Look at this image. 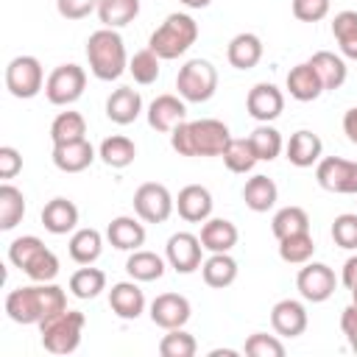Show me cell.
Listing matches in <instances>:
<instances>
[{
	"label": "cell",
	"mask_w": 357,
	"mask_h": 357,
	"mask_svg": "<svg viewBox=\"0 0 357 357\" xmlns=\"http://www.w3.org/2000/svg\"><path fill=\"white\" fill-rule=\"evenodd\" d=\"M67 310V293L64 287L53 282H33L28 287H17L6 296V312L14 324H42L50 315Z\"/></svg>",
	"instance_id": "1"
},
{
	"label": "cell",
	"mask_w": 357,
	"mask_h": 357,
	"mask_svg": "<svg viewBox=\"0 0 357 357\" xmlns=\"http://www.w3.org/2000/svg\"><path fill=\"white\" fill-rule=\"evenodd\" d=\"M229 139V126L215 117L184 120L170 131V145L178 156H220Z\"/></svg>",
	"instance_id": "2"
},
{
	"label": "cell",
	"mask_w": 357,
	"mask_h": 357,
	"mask_svg": "<svg viewBox=\"0 0 357 357\" xmlns=\"http://www.w3.org/2000/svg\"><path fill=\"white\" fill-rule=\"evenodd\" d=\"M86 61L98 81H117L128 70L126 42L117 28H98L86 39Z\"/></svg>",
	"instance_id": "3"
},
{
	"label": "cell",
	"mask_w": 357,
	"mask_h": 357,
	"mask_svg": "<svg viewBox=\"0 0 357 357\" xmlns=\"http://www.w3.org/2000/svg\"><path fill=\"white\" fill-rule=\"evenodd\" d=\"M8 262L20 268L31 282H53L59 276V257L36 234L17 237L8 245Z\"/></svg>",
	"instance_id": "4"
},
{
	"label": "cell",
	"mask_w": 357,
	"mask_h": 357,
	"mask_svg": "<svg viewBox=\"0 0 357 357\" xmlns=\"http://www.w3.org/2000/svg\"><path fill=\"white\" fill-rule=\"evenodd\" d=\"M198 39V22L190 17V14H181V11H173L165 17V22L151 33L148 39V47L162 59V61H170V59H178L184 56Z\"/></svg>",
	"instance_id": "5"
},
{
	"label": "cell",
	"mask_w": 357,
	"mask_h": 357,
	"mask_svg": "<svg viewBox=\"0 0 357 357\" xmlns=\"http://www.w3.org/2000/svg\"><path fill=\"white\" fill-rule=\"evenodd\" d=\"M86 326V315L81 310H61L39 324L42 346L50 354H73L81 346V335Z\"/></svg>",
	"instance_id": "6"
},
{
	"label": "cell",
	"mask_w": 357,
	"mask_h": 357,
	"mask_svg": "<svg viewBox=\"0 0 357 357\" xmlns=\"http://www.w3.org/2000/svg\"><path fill=\"white\" fill-rule=\"evenodd\" d=\"M176 89L187 103H206L218 89V70L206 59H190L178 67Z\"/></svg>",
	"instance_id": "7"
},
{
	"label": "cell",
	"mask_w": 357,
	"mask_h": 357,
	"mask_svg": "<svg viewBox=\"0 0 357 357\" xmlns=\"http://www.w3.org/2000/svg\"><path fill=\"white\" fill-rule=\"evenodd\" d=\"M45 81L47 78L36 56H14L6 67V89L20 100L36 98L45 89Z\"/></svg>",
	"instance_id": "8"
},
{
	"label": "cell",
	"mask_w": 357,
	"mask_h": 357,
	"mask_svg": "<svg viewBox=\"0 0 357 357\" xmlns=\"http://www.w3.org/2000/svg\"><path fill=\"white\" fill-rule=\"evenodd\" d=\"M134 212L142 223H165L173 209H176V198L170 195V190L159 181H145L134 190Z\"/></svg>",
	"instance_id": "9"
},
{
	"label": "cell",
	"mask_w": 357,
	"mask_h": 357,
	"mask_svg": "<svg viewBox=\"0 0 357 357\" xmlns=\"http://www.w3.org/2000/svg\"><path fill=\"white\" fill-rule=\"evenodd\" d=\"M86 89V73L84 67L78 64H59L47 81H45V98L53 103V106H70L75 103Z\"/></svg>",
	"instance_id": "10"
},
{
	"label": "cell",
	"mask_w": 357,
	"mask_h": 357,
	"mask_svg": "<svg viewBox=\"0 0 357 357\" xmlns=\"http://www.w3.org/2000/svg\"><path fill=\"white\" fill-rule=\"evenodd\" d=\"M315 181L335 195H357V162L343 156H321L315 165Z\"/></svg>",
	"instance_id": "11"
},
{
	"label": "cell",
	"mask_w": 357,
	"mask_h": 357,
	"mask_svg": "<svg viewBox=\"0 0 357 357\" xmlns=\"http://www.w3.org/2000/svg\"><path fill=\"white\" fill-rule=\"evenodd\" d=\"M296 287H298V296L304 301H312V304H321L326 298L335 296V287H337V276L335 271L326 265V262H304V268L298 271L296 276Z\"/></svg>",
	"instance_id": "12"
},
{
	"label": "cell",
	"mask_w": 357,
	"mask_h": 357,
	"mask_svg": "<svg viewBox=\"0 0 357 357\" xmlns=\"http://www.w3.org/2000/svg\"><path fill=\"white\" fill-rule=\"evenodd\" d=\"M201 254H204V245H201V237L192 234V231H176L167 237V245H165V259L167 265L176 271V273H195L201 268Z\"/></svg>",
	"instance_id": "13"
},
{
	"label": "cell",
	"mask_w": 357,
	"mask_h": 357,
	"mask_svg": "<svg viewBox=\"0 0 357 357\" xmlns=\"http://www.w3.org/2000/svg\"><path fill=\"white\" fill-rule=\"evenodd\" d=\"M245 109L257 123H273L284 112V92L276 84L259 81L245 95Z\"/></svg>",
	"instance_id": "14"
},
{
	"label": "cell",
	"mask_w": 357,
	"mask_h": 357,
	"mask_svg": "<svg viewBox=\"0 0 357 357\" xmlns=\"http://www.w3.org/2000/svg\"><path fill=\"white\" fill-rule=\"evenodd\" d=\"M148 315H151V321H153L159 329L167 332V329L184 326V324L190 321V315H192V307H190L187 296H181V293H159V296L151 301Z\"/></svg>",
	"instance_id": "15"
},
{
	"label": "cell",
	"mask_w": 357,
	"mask_h": 357,
	"mask_svg": "<svg viewBox=\"0 0 357 357\" xmlns=\"http://www.w3.org/2000/svg\"><path fill=\"white\" fill-rule=\"evenodd\" d=\"M187 120V100L181 95H156L148 106V126L159 134H170L178 123Z\"/></svg>",
	"instance_id": "16"
},
{
	"label": "cell",
	"mask_w": 357,
	"mask_h": 357,
	"mask_svg": "<svg viewBox=\"0 0 357 357\" xmlns=\"http://www.w3.org/2000/svg\"><path fill=\"white\" fill-rule=\"evenodd\" d=\"M307 324H310L307 307L296 298H282L271 310V326L279 337H298V335H304Z\"/></svg>",
	"instance_id": "17"
},
{
	"label": "cell",
	"mask_w": 357,
	"mask_h": 357,
	"mask_svg": "<svg viewBox=\"0 0 357 357\" xmlns=\"http://www.w3.org/2000/svg\"><path fill=\"white\" fill-rule=\"evenodd\" d=\"M109 307L117 318L123 321H137L142 312H145V293L142 287L134 282V279H126V282H117L112 284L109 290Z\"/></svg>",
	"instance_id": "18"
},
{
	"label": "cell",
	"mask_w": 357,
	"mask_h": 357,
	"mask_svg": "<svg viewBox=\"0 0 357 357\" xmlns=\"http://www.w3.org/2000/svg\"><path fill=\"white\" fill-rule=\"evenodd\" d=\"M284 153H287V162L293 167H312L321 162V153H324V142L315 131L310 128H298L290 134L287 145H284Z\"/></svg>",
	"instance_id": "19"
},
{
	"label": "cell",
	"mask_w": 357,
	"mask_h": 357,
	"mask_svg": "<svg viewBox=\"0 0 357 357\" xmlns=\"http://www.w3.org/2000/svg\"><path fill=\"white\" fill-rule=\"evenodd\" d=\"M212 192L204 184H187L178 190L176 198V209L187 223H204L206 218H212Z\"/></svg>",
	"instance_id": "20"
},
{
	"label": "cell",
	"mask_w": 357,
	"mask_h": 357,
	"mask_svg": "<svg viewBox=\"0 0 357 357\" xmlns=\"http://www.w3.org/2000/svg\"><path fill=\"white\" fill-rule=\"evenodd\" d=\"M201 245H204V251H209V254H223V251H231L234 245H237V240H240V231H237V226L231 223V220H226V218H206L204 223H201Z\"/></svg>",
	"instance_id": "21"
},
{
	"label": "cell",
	"mask_w": 357,
	"mask_h": 357,
	"mask_svg": "<svg viewBox=\"0 0 357 357\" xmlns=\"http://www.w3.org/2000/svg\"><path fill=\"white\" fill-rule=\"evenodd\" d=\"M92 162H95V148H92V142L86 137L84 139H75V142L53 145V165L61 173H81Z\"/></svg>",
	"instance_id": "22"
},
{
	"label": "cell",
	"mask_w": 357,
	"mask_h": 357,
	"mask_svg": "<svg viewBox=\"0 0 357 357\" xmlns=\"http://www.w3.org/2000/svg\"><path fill=\"white\" fill-rule=\"evenodd\" d=\"M284 86H287L290 98L298 100V103H310V100L321 98V92H324V84H321V78H318V73L312 70L310 61H301V64L290 67V73L284 78Z\"/></svg>",
	"instance_id": "23"
},
{
	"label": "cell",
	"mask_w": 357,
	"mask_h": 357,
	"mask_svg": "<svg viewBox=\"0 0 357 357\" xmlns=\"http://www.w3.org/2000/svg\"><path fill=\"white\" fill-rule=\"evenodd\" d=\"M142 114V98L134 86H117L106 98V117L117 126H131Z\"/></svg>",
	"instance_id": "24"
},
{
	"label": "cell",
	"mask_w": 357,
	"mask_h": 357,
	"mask_svg": "<svg viewBox=\"0 0 357 357\" xmlns=\"http://www.w3.org/2000/svg\"><path fill=\"white\" fill-rule=\"evenodd\" d=\"M42 226L50 234H70L78 226V206L70 198H50L42 206Z\"/></svg>",
	"instance_id": "25"
},
{
	"label": "cell",
	"mask_w": 357,
	"mask_h": 357,
	"mask_svg": "<svg viewBox=\"0 0 357 357\" xmlns=\"http://www.w3.org/2000/svg\"><path fill=\"white\" fill-rule=\"evenodd\" d=\"M106 240L117 248V251H137L145 245V226L137 218L128 215H117L109 220L106 226Z\"/></svg>",
	"instance_id": "26"
},
{
	"label": "cell",
	"mask_w": 357,
	"mask_h": 357,
	"mask_svg": "<svg viewBox=\"0 0 357 357\" xmlns=\"http://www.w3.org/2000/svg\"><path fill=\"white\" fill-rule=\"evenodd\" d=\"M265 47H262V39L251 31H243L237 36H231L229 47H226V59L234 70H254L262 59Z\"/></svg>",
	"instance_id": "27"
},
{
	"label": "cell",
	"mask_w": 357,
	"mask_h": 357,
	"mask_svg": "<svg viewBox=\"0 0 357 357\" xmlns=\"http://www.w3.org/2000/svg\"><path fill=\"white\" fill-rule=\"evenodd\" d=\"M312 64V70L318 73L324 89H340L346 84V75H349V67L343 61V56L332 53V50H318L307 59Z\"/></svg>",
	"instance_id": "28"
},
{
	"label": "cell",
	"mask_w": 357,
	"mask_h": 357,
	"mask_svg": "<svg viewBox=\"0 0 357 357\" xmlns=\"http://www.w3.org/2000/svg\"><path fill=\"white\" fill-rule=\"evenodd\" d=\"M201 276H204V282H206L209 287L223 290V287L234 284V279H237V259H234L229 251H223V254H209V257L201 262Z\"/></svg>",
	"instance_id": "29"
},
{
	"label": "cell",
	"mask_w": 357,
	"mask_h": 357,
	"mask_svg": "<svg viewBox=\"0 0 357 357\" xmlns=\"http://www.w3.org/2000/svg\"><path fill=\"white\" fill-rule=\"evenodd\" d=\"M276 198H279V187L273 184V178H268L262 173L251 176L243 187V201L251 212H268L276 204Z\"/></svg>",
	"instance_id": "30"
},
{
	"label": "cell",
	"mask_w": 357,
	"mask_h": 357,
	"mask_svg": "<svg viewBox=\"0 0 357 357\" xmlns=\"http://www.w3.org/2000/svg\"><path fill=\"white\" fill-rule=\"evenodd\" d=\"M70 259L78 265H92L103 251V234L98 229H75L67 243Z\"/></svg>",
	"instance_id": "31"
},
{
	"label": "cell",
	"mask_w": 357,
	"mask_h": 357,
	"mask_svg": "<svg viewBox=\"0 0 357 357\" xmlns=\"http://www.w3.org/2000/svg\"><path fill=\"white\" fill-rule=\"evenodd\" d=\"M98 156L103 159L106 167L123 170V167H128V165L137 159V145H134V139H128V137H123V134H112V137H106V139L100 142Z\"/></svg>",
	"instance_id": "32"
},
{
	"label": "cell",
	"mask_w": 357,
	"mask_h": 357,
	"mask_svg": "<svg viewBox=\"0 0 357 357\" xmlns=\"http://www.w3.org/2000/svg\"><path fill=\"white\" fill-rule=\"evenodd\" d=\"M126 273H128V279H134V282H156V279L165 276V259H162L159 254H153V251L137 248V251H131V257L126 259Z\"/></svg>",
	"instance_id": "33"
},
{
	"label": "cell",
	"mask_w": 357,
	"mask_h": 357,
	"mask_svg": "<svg viewBox=\"0 0 357 357\" xmlns=\"http://www.w3.org/2000/svg\"><path fill=\"white\" fill-rule=\"evenodd\" d=\"M332 36L343 53V59L357 61V11L346 8L332 17Z\"/></svg>",
	"instance_id": "34"
},
{
	"label": "cell",
	"mask_w": 357,
	"mask_h": 357,
	"mask_svg": "<svg viewBox=\"0 0 357 357\" xmlns=\"http://www.w3.org/2000/svg\"><path fill=\"white\" fill-rule=\"evenodd\" d=\"M220 159H223V165H226L231 173H240V176H243V173H251L254 165L259 162V159H257V151H254V145H251L248 137H231L229 145L223 148Z\"/></svg>",
	"instance_id": "35"
},
{
	"label": "cell",
	"mask_w": 357,
	"mask_h": 357,
	"mask_svg": "<svg viewBox=\"0 0 357 357\" xmlns=\"http://www.w3.org/2000/svg\"><path fill=\"white\" fill-rule=\"evenodd\" d=\"M25 218V195L22 190H17L14 184L3 181L0 184V229L11 231L17 223H22Z\"/></svg>",
	"instance_id": "36"
},
{
	"label": "cell",
	"mask_w": 357,
	"mask_h": 357,
	"mask_svg": "<svg viewBox=\"0 0 357 357\" xmlns=\"http://www.w3.org/2000/svg\"><path fill=\"white\" fill-rule=\"evenodd\" d=\"M139 14V0H100L98 20L103 28H126Z\"/></svg>",
	"instance_id": "37"
},
{
	"label": "cell",
	"mask_w": 357,
	"mask_h": 357,
	"mask_svg": "<svg viewBox=\"0 0 357 357\" xmlns=\"http://www.w3.org/2000/svg\"><path fill=\"white\" fill-rule=\"evenodd\" d=\"M106 290V273L100 268H92V265H84L78 268L73 276H70V293L75 298H98L100 293Z\"/></svg>",
	"instance_id": "38"
},
{
	"label": "cell",
	"mask_w": 357,
	"mask_h": 357,
	"mask_svg": "<svg viewBox=\"0 0 357 357\" xmlns=\"http://www.w3.org/2000/svg\"><path fill=\"white\" fill-rule=\"evenodd\" d=\"M86 137V120L81 112H59L56 120L50 123V139L53 145L61 142H75Z\"/></svg>",
	"instance_id": "39"
},
{
	"label": "cell",
	"mask_w": 357,
	"mask_h": 357,
	"mask_svg": "<svg viewBox=\"0 0 357 357\" xmlns=\"http://www.w3.org/2000/svg\"><path fill=\"white\" fill-rule=\"evenodd\" d=\"M248 139H251V145H254L259 162H273V159L284 151V139H282V134H279L271 123H259V126L248 134Z\"/></svg>",
	"instance_id": "40"
},
{
	"label": "cell",
	"mask_w": 357,
	"mask_h": 357,
	"mask_svg": "<svg viewBox=\"0 0 357 357\" xmlns=\"http://www.w3.org/2000/svg\"><path fill=\"white\" fill-rule=\"evenodd\" d=\"M271 231L276 240L282 237H290V234H298V231H310V215L307 209L301 206H282L273 220H271Z\"/></svg>",
	"instance_id": "41"
},
{
	"label": "cell",
	"mask_w": 357,
	"mask_h": 357,
	"mask_svg": "<svg viewBox=\"0 0 357 357\" xmlns=\"http://www.w3.org/2000/svg\"><path fill=\"white\" fill-rule=\"evenodd\" d=\"M312 254H315V240L310 231H298L279 240V257L287 265H304L312 259Z\"/></svg>",
	"instance_id": "42"
},
{
	"label": "cell",
	"mask_w": 357,
	"mask_h": 357,
	"mask_svg": "<svg viewBox=\"0 0 357 357\" xmlns=\"http://www.w3.org/2000/svg\"><path fill=\"white\" fill-rule=\"evenodd\" d=\"M159 64H162V59H159L151 47H142V50H137V53L128 59V73H131V78H134L137 84L148 86V84H156V78H159Z\"/></svg>",
	"instance_id": "43"
},
{
	"label": "cell",
	"mask_w": 357,
	"mask_h": 357,
	"mask_svg": "<svg viewBox=\"0 0 357 357\" xmlns=\"http://www.w3.org/2000/svg\"><path fill=\"white\" fill-rule=\"evenodd\" d=\"M195 351H198V343L184 326L167 329V335H162V340H159V354L162 357H192Z\"/></svg>",
	"instance_id": "44"
},
{
	"label": "cell",
	"mask_w": 357,
	"mask_h": 357,
	"mask_svg": "<svg viewBox=\"0 0 357 357\" xmlns=\"http://www.w3.org/2000/svg\"><path fill=\"white\" fill-rule=\"evenodd\" d=\"M243 351L248 357H282L284 354V343L276 335H265V332H254L248 335Z\"/></svg>",
	"instance_id": "45"
},
{
	"label": "cell",
	"mask_w": 357,
	"mask_h": 357,
	"mask_svg": "<svg viewBox=\"0 0 357 357\" xmlns=\"http://www.w3.org/2000/svg\"><path fill=\"white\" fill-rule=\"evenodd\" d=\"M332 240L346 251H357V215L343 212L332 220Z\"/></svg>",
	"instance_id": "46"
},
{
	"label": "cell",
	"mask_w": 357,
	"mask_h": 357,
	"mask_svg": "<svg viewBox=\"0 0 357 357\" xmlns=\"http://www.w3.org/2000/svg\"><path fill=\"white\" fill-rule=\"evenodd\" d=\"M293 17L298 22H321L329 8H332V0H293Z\"/></svg>",
	"instance_id": "47"
},
{
	"label": "cell",
	"mask_w": 357,
	"mask_h": 357,
	"mask_svg": "<svg viewBox=\"0 0 357 357\" xmlns=\"http://www.w3.org/2000/svg\"><path fill=\"white\" fill-rule=\"evenodd\" d=\"M98 6H100V0H56L59 14L64 20H73V22L89 17L92 11H98Z\"/></svg>",
	"instance_id": "48"
},
{
	"label": "cell",
	"mask_w": 357,
	"mask_h": 357,
	"mask_svg": "<svg viewBox=\"0 0 357 357\" xmlns=\"http://www.w3.org/2000/svg\"><path fill=\"white\" fill-rule=\"evenodd\" d=\"M20 170H22V156H20V151L11 148V145H3V148H0V178L8 181V178H14Z\"/></svg>",
	"instance_id": "49"
},
{
	"label": "cell",
	"mask_w": 357,
	"mask_h": 357,
	"mask_svg": "<svg viewBox=\"0 0 357 357\" xmlns=\"http://www.w3.org/2000/svg\"><path fill=\"white\" fill-rule=\"evenodd\" d=\"M340 332L346 335V343L351 351H357V307L349 304L343 312H340Z\"/></svg>",
	"instance_id": "50"
},
{
	"label": "cell",
	"mask_w": 357,
	"mask_h": 357,
	"mask_svg": "<svg viewBox=\"0 0 357 357\" xmlns=\"http://www.w3.org/2000/svg\"><path fill=\"white\" fill-rule=\"evenodd\" d=\"M340 282H343V287H354L357 284V254L354 257H349L346 262H343V273H340Z\"/></svg>",
	"instance_id": "51"
},
{
	"label": "cell",
	"mask_w": 357,
	"mask_h": 357,
	"mask_svg": "<svg viewBox=\"0 0 357 357\" xmlns=\"http://www.w3.org/2000/svg\"><path fill=\"white\" fill-rule=\"evenodd\" d=\"M343 134L349 137L351 145H357V106L343 114Z\"/></svg>",
	"instance_id": "52"
},
{
	"label": "cell",
	"mask_w": 357,
	"mask_h": 357,
	"mask_svg": "<svg viewBox=\"0 0 357 357\" xmlns=\"http://www.w3.org/2000/svg\"><path fill=\"white\" fill-rule=\"evenodd\" d=\"M209 357H237V351L234 349H212Z\"/></svg>",
	"instance_id": "53"
},
{
	"label": "cell",
	"mask_w": 357,
	"mask_h": 357,
	"mask_svg": "<svg viewBox=\"0 0 357 357\" xmlns=\"http://www.w3.org/2000/svg\"><path fill=\"white\" fill-rule=\"evenodd\" d=\"M178 3H184L187 8H206L212 0H178Z\"/></svg>",
	"instance_id": "54"
},
{
	"label": "cell",
	"mask_w": 357,
	"mask_h": 357,
	"mask_svg": "<svg viewBox=\"0 0 357 357\" xmlns=\"http://www.w3.org/2000/svg\"><path fill=\"white\" fill-rule=\"evenodd\" d=\"M351 304H354V307H357V284H354V287H351Z\"/></svg>",
	"instance_id": "55"
}]
</instances>
